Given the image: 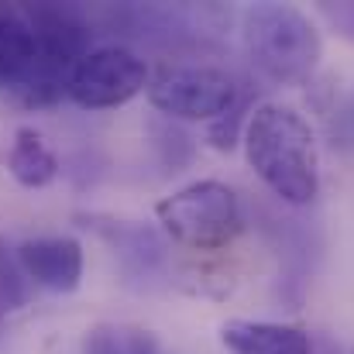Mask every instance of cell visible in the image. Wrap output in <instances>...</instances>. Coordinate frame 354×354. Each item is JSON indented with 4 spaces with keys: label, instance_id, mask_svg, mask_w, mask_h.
Returning a JSON list of instances; mask_svg holds the SVG:
<instances>
[{
    "label": "cell",
    "instance_id": "obj_1",
    "mask_svg": "<svg viewBox=\"0 0 354 354\" xmlns=\"http://www.w3.org/2000/svg\"><path fill=\"white\" fill-rule=\"evenodd\" d=\"M244 155L254 176L289 207L320 193V151L306 118L286 104H258L244 124Z\"/></svg>",
    "mask_w": 354,
    "mask_h": 354
},
{
    "label": "cell",
    "instance_id": "obj_2",
    "mask_svg": "<svg viewBox=\"0 0 354 354\" xmlns=\"http://www.w3.org/2000/svg\"><path fill=\"white\" fill-rule=\"evenodd\" d=\"M241 38L251 66L272 83H306L324 59L317 24L289 3L248 7L241 14Z\"/></svg>",
    "mask_w": 354,
    "mask_h": 354
},
{
    "label": "cell",
    "instance_id": "obj_3",
    "mask_svg": "<svg viewBox=\"0 0 354 354\" xmlns=\"http://www.w3.org/2000/svg\"><path fill=\"white\" fill-rule=\"evenodd\" d=\"M155 217L176 244L193 251H217L231 244L244 227L237 193L217 179H203L165 196L155 207Z\"/></svg>",
    "mask_w": 354,
    "mask_h": 354
},
{
    "label": "cell",
    "instance_id": "obj_4",
    "mask_svg": "<svg viewBox=\"0 0 354 354\" xmlns=\"http://www.w3.org/2000/svg\"><path fill=\"white\" fill-rule=\"evenodd\" d=\"M28 24L35 28V62L28 80L21 83L17 97L28 107H48L62 97H69V80L86 52H93L86 41V28L55 7H38L28 14Z\"/></svg>",
    "mask_w": 354,
    "mask_h": 354
},
{
    "label": "cell",
    "instance_id": "obj_5",
    "mask_svg": "<svg viewBox=\"0 0 354 354\" xmlns=\"http://www.w3.org/2000/svg\"><path fill=\"white\" fill-rule=\"evenodd\" d=\"M148 100L165 118L217 120L241 100V86L217 66H165L148 80Z\"/></svg>",
    "mask_w": 354,
    "mask_h": 354
},
{
    "label": "cell",
    "instance_id": "obj_6",
    "mask_svg": "<svg viewBox=\"0 0 354 354\" xmlns=\"http://www.w3.org/2000/svg\"><path fill=\"white\" fill-rule=\"evenodd\" d=\"M148 90V66L124 45H104L80 59L69 80V100L86 111H107Z\"/></svg>",
    "mask_w": 354,
    "mask_h": 354
},
{
    "label": "cell",
    "instance_id": "obj_7",
    "mask_svg": "<svg viewBox=\"0 0 354 354\" xmlns=\"http://www.w3.org/2000/svg\"><path fill=\"white\" fill-rule=\"evenodd\" d=\"M17 261L28 282L48 292H73L83 279V244L76 237H28L17 244Z\"/></svg>",
    "mask_w": 354,
    "mask_h": 354
},
{
    "label": "cell",
    "instance_id": "obj_8",
    "mask_svg": "<svg viewBox=\"0 0 354 354\" xmlns=\"http://www.w3.org/2000/svg\"><path fill=\"white\" fill-rule=\"evenodd\" d=\"M221 341L231 354H310V334L289 324H261V320H227L221 327Z\"/></svg>",
    "mask_w": 354,
    "mask_h": 354
},
{
    "label": "cell",
    "instance_id": "obj_9",
    "mask_svg": "<svg viewBox=\"0 0 354 354\" xmlns=\"http://www.w3.org/2000/svg\"><path fill=\"white\" fill-rule=\"evenodd\" d=\"M35 28L28 17L0 10V90H21L35 62Z\"/></svg>",
    "mask_w": 354,
    "mask_h": 354
},
{
    "label": "cell",
    "instance_id": "obj_10",
    "mask_svg": "<svg viewBox=\"0 0 354 354\" xmlns=\"http://www.w3.org/2000/svg\"><path fill=\"white\" fill-rule=\"evenodd\" d=\"M7 169L24 189H41L59 176V158L35 127H17L7 155Z\"/></svg>",
    "mask_w": 354,
    "mask_h": 354
},
{
    "label": "cell",
    "instance_id": "obj_11",
    "mask_svg": "<svg viewBox=\"0 0 354 354\" xmlns=\"http://www.w3.org/2000/svg\"><path fill=\"white\" fill-rule=\"evenodd\" d=\"M86 354H158V344L141 327L100 324L86 334Z\"/></svg>",
    "mask_w": 354,
    "mask_h": 354
},
{
    "label": "cell",
    "instance_id": "obj_12",
    "mask_svg": "<svg viewBox=\"0 0 354 354\" xmlns=\"http://www.w3.org/2000/svg\"><path fill=\"white\" fill-rule=\"evenodd\" d=\"M28 303V275L17 261V251L0 237V327L3 320Z\"/></svg>",
    "mask_w": 354,
    "mask_h": 354
},
{
    "label": "cell",
    "instance_id": "obj_13",
    "mask_svg": "<svg viewBox=\"0 0 354 354\" xmlns=\"http://www.w3.org/2000/svg\"><path fill=\"white\" fill-rule=\"evenodd\" d=\"M248 118H251V111H248V104H244V97H241L224 118L214 120V127H210V145H214V148H221V151H231V148L237 145L241 124H248Z\"/></svg>",
    "mask_w": 354,
    "mask_h": 354
},
{
    "label": "cell",
    "instance_id": "obj_14",
    "mask_svg": "<svg viewBox=\"0 0 354 354\" xmlns=\"http://www.w3.org/2000/svg\"><path fill=\"white\" fill-rule=\"evenodd\" d=\"M320 10H324V17H327L341 35L354 38V3H324Z\"/></svg>",
    "mask_w": 354,
    "mask_h": 354
},
{
    "label": "cell",
    "instance_id": "obj_15",
    "mask_svg": "<svg viewBox=\"0 0 354 354\" xmlns=\"http://www.w3.org/2000/svg\"><path fill=\"white\" fill-rule=\"evenodd\" d=\"M344 138H348V145L354 148V104L344 111Z\"/></svg>",
    "mask_w": 354,
    "mask_h": 354
}]
</instances>
